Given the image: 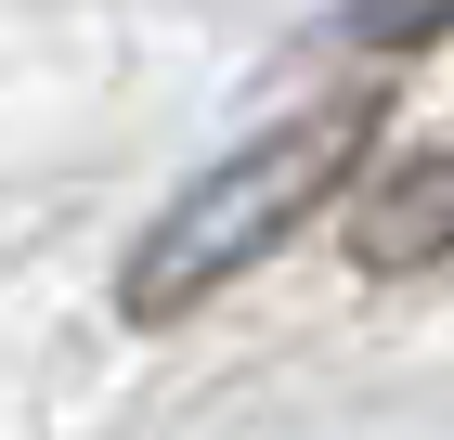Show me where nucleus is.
<instances>
[{
	"mask_svg": "<svg viewBox=\"0 0 454 440\" xmlns=\"http://www.w3.org/2000/svg\"><path fill=\"white\" fill-rule=\"evenodd\" d=\"M350 259H364V272H428V259H454V156H403L377 195L350 207Z\"/></svg>",
	"mask_w": 454,
	"mask_h": 440,
	"instance_id": "obj_2",
	"label": "nucleus"
},
{
	"mask_svg": "<svg viewBox=\"0 0 454 440\" xmlns=\"http://www.w3.org/2000/svg\"><path fill=\"white\" fill-rule=\"evenodd\" d=\"M350 39H364V52H416V39H454V0H350Z\"/></svg>",
	"mask_w": 454,
	"mask_h": 440,
	"instance_id": "obj_3",
	"label": "nucleus"
},
{
	"mask_svg": "<svg viewBox=\"0 0 454 440\" xmlns=\"http://www.w3.org/2000/svg\"><path fill=\"white\" fill-rule=\"evenodd\" d=\"M364 143H377V91H338V104H312V117H286V130L234 143L208 181H182V195L156 207V234L117 272V311H130V324H182V311L221 298L234 272H260L350 169H364Z\"/></svg>",
	"mask_w": 454,
	"mask_h": 440,
	"instance_id": "obj_1",
	"label": "nucleus"
}]
</instances>
